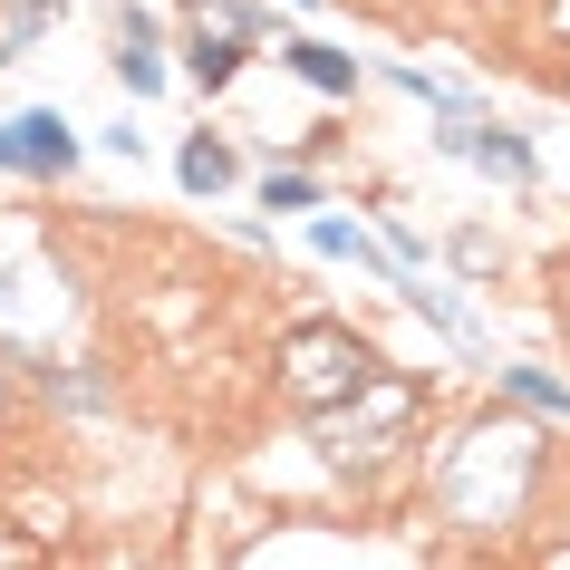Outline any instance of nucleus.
<instances>
[{
	"label": "nucleus",
	"instance_id": "obj_1",
	"mask_svg": "<svg viewBox=\"0 0 570 570\" xmlns=\"http://www.w3.org/2000/svg\"><path fill=\"white\" fill-rule=\"evenodd\" d=\"M416 416H425V387H416V377L367 367L338 406H320V416H309V435H320V454H330V464H358V454L377 464V454H396V435H406Z\"/></svg>",
	"mask_w": 570,
	"mask_h": 570
},
{
	"label": "nucleus",
	"instance_id": "obj_2",
	"mask_svg": "<svg viewBox=\"0 0 570 570\" xmlns=\"http://www.w3.org/2000/svg\"><path fill=\"white\" fill-rule=\"evenodd\" d=\"M281 367H291V396H301L309 416H320V406H338V396H348V387L367 377V367H377V348H367L358 330L301 320V330H291V348H281Z\"/></svg>",
	"mask_w": 570,
	"mask_h": 570
},
{
	"label": "nucleus",
	"instance_id": "obj_3",
	"mask_svg": "<svg viewBox=\"0 0 570 570\" xmlns=\"http://www.w3.org/2000/svg\"><path fill=\"white\" fill-rule=\"evenodd\" d=\"M0 165H10V175H68V165H78V136H68L59 107H30V117L0 126Z\"/></svg>",
	"mask_w": 570,
	"mask_h": 570
},
{
	"label": "nucleus",
	"instance_id": "obj_4",
	"mask_svg": "<svg viewBox=\"0 0 570 570\" xmlns=\"http://www.w3.org/2000/svg\"><path fill=\"white\" fill-rule=\"evenodd\" d=\"M117 78L136 97L165 88V49H155V20H146V10H117Z\"/></svg>",
	"mask_w": 570,
	"mask_h": 570
},
{
	"label": "nucleus",
	"instance_id": "obj_5",
	"mask_svg": "<svg viewBox=\"0 0 570 570\" xmlns=\"http://www.w3.org/2000/svg\"><path fill=\"white\" fill-rule=\"evenodd\" d=\"M445 146L474 155V165H493L503 184H532V146H522V136H503V126H454Z\"/></svg>",
	"mask_w": 570,
	"mask_h": 570
},
{
	"label": "nucleus",
	"instance_id": "obj_6",
	"mask_svg": "<svg viewBox=\"0 0 570 570\" xmlns=\"http://www.w3.org/2000/svg\"><path fill=\"white\" fill-rule=\"evenodd\" d=\"M291 78H309L320 97H348V88H358V68L338 59L330 39H291Z\"/></svg>",
	"mask_w": 570,
	"mask_h": 570
},
{
	"label": "nucleus",
	"instance_id": "obj_7",
	"mask_svg": "<svg viewBox=\"0 0 570 570\" xmlns=\"http://www.w3.org/2000/svg\"><path fill=\"white\" fill-rule=\"evenodd\" d=\"M242 39L252 30H194V49H184V59H194V78H204V88H233V68H242Z\"/></svg>",
	"mask_w": 570,
	"mask_h": 570
},
{
	"label": "nucleus",
	"instance_id": "obj_8",
	"mask_svg": "<svg viewBox=\"0 0 570 570\" xmlns=\"http://www.w3.org/2000/svg\"><path fill=\"white\" fill-rule=\"evenodd\" d=\"M175 175H184V194H223V184H233V146H223V136H194Z\"/></svg>",
	"mask_w": 570,
	"mask_h": 570
},
{
	"label": "nucleus",
	"instance_id": "obj_9",
	"mask_svg": "<svg viewBox=\"0 0 570 570\" xmlns=\"http://www.w3.org/2000/svg\"><path fill=\"white\" fill-rule=\"evenodd\" d=\"M59 10H68V0H0V49H30Z\"/></svg>",
	"mask_w": 570,
	"mask_h": 570
},
{
	"label": "nucleus",
	"instance_id": "obj_10",
	"mask_svg": "<svg viewBox=\"0 0 570 570\" xmlns=\"http://www.w3.org/2000/svg\"><path fill=\"white\" fill-rule=\"evenodd\" d=\"M503 387H512V406H541V416H561V406H570V387H561V377H541V367H512Z\"/></svg>",
	"mask_w": 570,
	"mask_h": 570
},
{
	"label": "nucleus",
	"instance_id": "obj_11",
	"mask_svg": "<svg viewBox=\"0 0 570 570\" xmlns=\"http://www.w3.org/2000/svg\"><path fill=\"white\" fill-rule=\"evenodd\" d=\"M262 213H320V184L309 175H262Z\"/></svg>",
	"mask_w": 570,
	"mask_h": 570
},
{
	"label": "nucleus",
	"instance_id": "obj_12",
	"mask_svg": "<svg viewBox=\"0 0 570 570\" xmlns=\"http://www.w3.org/2000/svg\"><path fill=\"white\" fill-rule=\"evenodd\" d=\"M551 88H561V97H570V49H551Z\"/></svg>",
	"mask_w": 570,
	"mask_h": 570
},
{
	"label": "nucleus",
	"instance_id": "obj_13",
	"mask_svg": "<svg viewBox=\"0 0 570 570\" xmlns=\"http://www.w3.org/2000/svg\"><path fill=\"white\" fill-rule=\"evenodd\" d=\"M561 320H570V262H561Z\"/></svg>",
	"mask_w": 570,
	"mask_h": 570
}]
</instances>
